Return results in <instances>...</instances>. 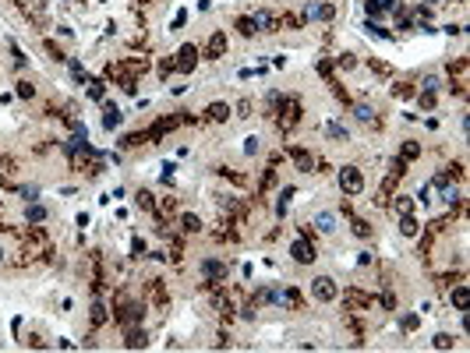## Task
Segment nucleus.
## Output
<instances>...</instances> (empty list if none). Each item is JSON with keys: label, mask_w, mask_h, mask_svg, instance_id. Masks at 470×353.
<instances>
[{"label": "nucleus", "mask_w": 470, "mask_h": 353, "mask_svg": "<svg viewBox=\"0 0 470 353\" xmlns=\"http://www.w3.org/2000/svg\"><path fill=\"white\" fill-rule=\"evenodd\" d=\"M435 350H453V336L449 332H438L435 336Z\"/></svg>", "instance_id": "412c9836"}, {"label": "nucleus", "mask_w": 470, "mask_h": 353, "mask_svg": "<svg viewBox=\"0 0 470 353\" xmlns=\"http://www.w3.org/2000/svg\"><path fill=\"white\" fill-rule=\"evenodd\" d=\"M0 262H4V247H0Z\"/></svg>", "instance_id": "f704fd0d"}, {"label": "nucleus", "mask_w": 470, "mask_h": 353, "mask_svg": "<svg viewBox=\"0 0 470 353\" xmlns=\"http://www.w3.org/2000/svg\"><path fill=\"white\" fill-rule=\"evenodd\" d=\"M251 25H255V32H272V14L269 11H255L251 14Z\"/></svg>", "instance_id": "9d476101"}, {"label": "nucleus", "mask_w": 470, "mask_h": 353, "mask_svg": "<svg viewBox=\"0 0 470 353\" xmlns=\"http://www.w3.org/2000/svg\"><path fill=\"white\" fill-rule=\"evenodd\" d=\"M240 32H244V36H251V32H255V25H251V18H240Z\"/></svg>", "instance_id": "2f4dec72"}, {"label": "nucleus", "mask_w": 470, "mask_h": 353, "mask_svg": "<svg viewBox=\"0 0 470 353\" xmlns=\"http://www.w3.org/2000/svg\"><path fill=\"white\" fill-rule=\"evenodd\" d=\"M304 14H308V21H329V18L336 14V7H332V4H308Z\"/></svg>", "instance_id": "39448f33"}, {"label": "nucleus", "mask_w": 470, "mask_h": 353, "mask_svg": "<svg viewBox=\"0 0 470 353\" xmlns=\"http://www.w3.org/2000/svg\"><path fill=\"white\" fill-rule=\"evenodd\" d=\"M92 322H96V325L106 322V307H103V304H92Z\"/></svg>", "instance_id": "cd10ccee"}, {"label": "nucleus", "mask_w": 470, "mask_h": 353, "mask_svg": "<svg viewBox=\"0 0 470 353\" xmlns=\"http://www.w3.org/2000/svg\"><path fill=\"white\" fill-rule=\"evenodd\" d=\"M120 120H124V113H120L113 103H106V106H103V127L113 131V127H120Z\"/></svg>", "instance_id": "6e6552de"}, {"label": "nucleus", "mask_w": 470, "mask_h": 353, "mask_svg": "<svg viewBox=\"0 0 470 353\" xmlns=\"http://www.w3.org/2000/svg\"><path fill=\"white\" fill-rule=\"evenodd\" d=\"M336 293H339L336 279H329V276H315L311 279V297L315 300H336Z\"/></svg>", "instance_id": "f03ea898"}, {"label": "nucleus", "mask_w": 470, "mask_h": 353, "mask_svg": "<svg viewBox=\"0 0 470 353\" xmlns=\"http://www.w3.org/2000/svg\"><path fill=\"white\" fill-rule=\"evenodd\" d=\"M269 300H272V304H279V307H287V304L294 300V293H290V290H272V293H269Z\"/></svg>", "instance_id": "f3484780"}, {"label": "nucleus", "mask_w": 470, "mask_h": 353, "mask_svg": "<svg viewBox=\"0 0 470 353\" xmlns=\"http://www.w3.org/2000/svg\"><path fill=\"white\" fill-rule=\"evenodd\" d=\"M88 99H96V103L103 99V81H92V85H88Z\"/></svg>", "instance_id": "393cba45"}, {"label": "nucleus", "mask_w": 470, "mask_h": 353, "mask_svg": "<svg viewBox=\"0 0 470 353\" xmlns=\"http://www.w3.org/2000/svg\"><path fill=\"white\" fill-rule=\"evenodd\" d=\"M198 272H202L205 279H220V276H227V262H216V258H205V262L198 265Z\"/></svg>", "instance_id": "423d86ee"}, {"label": "nucleus", "mask_w": 470, "mask_h": 353, "mask_svg": "<svg viewBox=\"0 0 470 353\" xmlns=\"http://www.w3.org/2000/svg\"><path fill=\"white\" fill-rule=\"evenodd\" d=\"M399 233H403V237H414V233H417V219H414L410 212L399 219Z\"/></svg>", "instance_id": "2eb2a0df"}, {"label": "nucleus", "mask_w": 470, "mask_h": 353, "mask_svg": "<svg viewBox=\"0 0 470 353\" xmlns=\"http://www.w3.org/2000/svg\"><path fill=\"white\" fill-rule=\"evenodd\" d=\"M138 318H142V307H138V304L124 307V314H120V322H124V325H131V322H138Z\"/></svg>", "instance_id": "6ab92c4d"}, {"label": "nucleus", "mask_w": 470, "mask_h": 353, "mask_svg": "<svg viewBox=\"0 0 470 353\" xmlns=\"http://www.w3.org/2000/svg\"><path fill=\"white\" fill-rule=\"evenodd\" d=\"M244 141H247V145H244V152H247V155H255V152H258V138H244Z\"/></svg>", "instance_id": "7c9ffc66"}, {"label": "nucleus", "mask_w": 470, "mask_h": 353, "mask_svg": "<svg viewBox=\"0 0 470 353\" xmlns=\"http://www.w3.org/2000/svg\"><path fill=\"white\" fill-rule=\"evenodd\" d=\"M209 117H212V120H227V117H230V106H223V103H212V106H209Z\"/></svg>", "instance_id": "a211bd4d"}, {"label": "nucleus", "mask_w": 470, "mask_h": 353, "mask_svg": "<svg viewBox=\"0 0 470 353\" xmlns=\"http://www.w3.org/2000/svg\"><path fill=\"white\" fill-rule=\"evenodd\" d=\"M435 88H438V78L428 74V78H424V92H435Z\"/></svg>", "instance_id": "c756f323"}, {"label": "nucleus", "mask_w": 470, "mask_h": 353, "mask_svg": "<svg viewBox=\"0 0 470 353\" xmlns=\"http://www.w3.org/2000/svg\"><path fill=\"white\" fill-rule=\"evenodd\" d=\"M297 170H301V173H311V170H315L311 155H304V152H297Z\"/></svg>", "instance_id": "4be33fe9"}, {"label": "nucleus", "mask_w": 470, "mask_h": 353, "mask_svg": "<svg viewBox=\"0 0 470 353\" xmlns=\"http://www.w3.org/2000/svg\"><path fill=\"white\" fill-rule=\"evenodd\" d=\"M195 64H198V46L195 43H184L180 46V53H177V71H195Z\"/></svg>", "instance_id": "20e7f679"}, {"label": "nucleus", "mask_w": 470, "mask_h": 353, "mask_svg": "<svg viewBox=\"0 0 470 353\" xmlns=\"http://www.w3.org/2000/svg\"><path fill=\"white\" fill-rule=\"evenodd\" d=\"M431 191H435V187H431V184H424V187L417 191V202H421V205H428V202H431Z\"/></svg>", "instance_id": "bb28decb"}, {"label": "nucleus", "mask_w": 470, "mask_h": 353, "mask_svg": "<svg viewBox=\"0 0 470 353\" xmlns=\"http://www.w3.org/2000/svg\"><path fill=\"white\" fill-rule=\"evenodd\" d=\"M180 222H184V230H198L202 222H198V215H191V212H184L180 215Z\"/></svg>", "instance_id": "5701e85b"}, {"label": "nucleus", "mask_w": 470, "mask_h": 353, "mask_svg": "<svg viewBox=\"0 0 470 353\" xmlns=\"http://www.w3.org/2000/svg\"><path fill=\"white\" fill-rule=\"evenodd\" d=\"M339 187H343L347 195H361V191H364V173H361L357 166H343V170H339Z\"/></svg>", "instance_id": "f257e3e1"}, {"label": "nucleus", "mask_w": 470, "mask_h": 353, "mask_svg": "<svg viewBox=\"0 0 470 353\" xmlns=\"http://www.w3.org/2000/svg\"><path fill=\"white\" fill-rule=\"evenodd\" d=\"M428 4H438V0H428Z\"/></svg>", "instance_id": "c9c22d12"}, {"label": "nucleus", "mask_w": 470, "mask_h": 353, "mask_svg": "<svg viewBox=\"0 0 470 353\" xmlns=\"http://www.w3.org/2000/svg\"><path fill=\"white\" fill-rule=\"evenodd\" d=\"M145 343H149V332H145V329H131V332H128V339H124V346H128V350H142Z\"/></svg>", "instance_id": "1a4fd4ad"}, {"label": "nucleus", "mask_w": 470, "mask_h": 353, "mask_svg": "<svg viewBox=\"0 0 470 353\" xmlns=\"http://www.w3.org/2000/svg\"><path fill=\"white\" fill-rule=\"evenodd\" d=\"M60 4H71V0H60Z\"/></svg>", "instance_id": "e433bc0d"}, {"label": "nucleus", "mask_w": 470, "mask_h": 353, "mask_svg": "<svg viewBox=\"0 0 470 353\" xmlns=\"http://www.w3.org/2000/svg\"><path fill=\"white\" fill-rule=\"evenodd\" d=\"M421 106H424V110H431V106H435V99H431V92H421Z\"/></svg>", "instance_id": "473e14b6"}, {"label": "nucleus", "mask_w": 470, "mask_h": 353, "mask_svg": "<svg viewBox=\"0 0 470 353\" xmlns=\"http://www.w3.org/2000/svg\"><path fill=\"white\" fill-rule=\"evenodd\" d=\"M290 254H294L297 265H311L315 262V244L308 240V237H297V240H290Z\"/></svg>", "instance_id": "7ed1b4c3"}, {"label": "nucleus", "mask_w": 470, "mask_h": 353, "mask_svg": "<svg viewBox=\"0 0 470 353\" xmlns=\"http://www.w3.org/2000/svg\"><path fill=\"white\" fill-rule=\"evenodd\" d=\"M354 113H357V120H361V124H371V120H375V106H368V103H357V106H354Z\"/></svg>", "instance_id": "4468645a"}, {"label": "nucleus", "mask_w": 470, "mask_h": 353, "mask_svg": "<svg viewBox=\"0 0 470 353\" xmlns=\"http://www.w3.org/2000/svg\"><path fill=\"white\" fill-rule=\"evenodd\" d=\"M18 95H21V99H32V95H36V88H32L28 81H18Z\"/></svg>", "instance_id": "b1692460"}, {"label": "nucleus", "mask_w": 470, "mask_h": 353, "mask_svg": "<svg viewBox=\"0 0 470 353\" xmlns=\"http://www.w3.org/2000/svg\"><path fill=\"white\" fill-rule=\"evenodd\" d=\"M403 329H406V332L417 329V314H406V318H403Z\"/></svg>", "instance_id": "72a5a7b5"}, {"label": "nucleus", "mask_w": 470, "mask_h": 353, "mask_svg": "<svg viewBox=\"0 0 470 353\" xmlns=\"http://www.w3.org/2000/svg\"><path fill=\"white\" fill-rule=\"evenodd\" d=\"M453 304H456V311H467V304H470V290H467V286H456V290H453Z\"/></svg>", "instance_id": "ddd939ff"}, {"label": "nucleus", "mask_w": 470, "mask_h": 353, "mask_svg": "<svg viewBox=\"0 0 470 353\" xmlns=\"http://www.w3.org/2000/svg\"><path fill=\"white\" fill-rule=\"evenodd\" d=\"M227 50V32H216L212 39H209V57H220Z\"/></svg>", "instance_id": "f8f14e48"}, {"label": "nucleus", "mask_w": 470, "mask_h": 353, "mask_svg": "<svg viewBox=\"0 0 470 353\" xmlns=\"http://www.w3.org/2000/svg\"><path fill=\"white\" fill-rule=\"evenodd\" d=\"M21 198H25V202H36V198H39V187H36V184L21 187Z\"/></svg>", "instance_id": "a878e982"}, {"label": "nucleus", "mask_w": 470, "mask_h": 353, "mask_svg": "<svg viewBox=\"0 0 470 353\" xmlns=\"http://www.w3.org/2000/svg\"><path fill=\"white\" fill-rule=\"evenodd\" d=\"M410 209H414V202H410V198H399V202H396V212H399V215H406Z\"/></svg>", "instance_id": "c85d7f7f"}, {"label": "nucleus", "mask_w": 470, "mask_h": 353, "mask_svg": "<svg viewBox=\"0 0 470 353\" xmlns=\"http://www.w3.org/2000/svg\"><path fill=\"white\" fill-rule=\"evenodd\" d=\"M311 226L318 230V233H332V230H336V215H332V212H315Z\"/></svg>", "instance_id": "0eeeda50"}, {"label": "nucleus", "mask_w": 470, "mask_h": 353, "mask_svg": "<svg viewBox=\"0 0 470 353\" xmlns=\"http://www.w3.org/2000/svg\"><path fill=\"white\" fill-rule=\"evenodd\" d=\"M25 219H28V222H43V219H46V209H43L39 202H28V205H25Z\"/></svg>", "instance_id": "9b49d317"}, {"label": "nucleus", "mask_w": 470, "mask_h": 353, "mask_svg": "<svg viewBox=\"0 0 470 353\" xmlns=\"http://www.w3.org/2000/svg\"><path fill=\"white\" fill-rule=\"evenodd\" d=\"M364 28H368V32H371V36H379V39H389V32H386V28H382V25H379V21H371V18H368V21H364Z\"/></svg>", "instance_id": "aec40b11"}, {"label": "nucleus", "mask_w": 470, "mask_h": 353, "mask_svg": "<svg viewBox=\"0 0 470 353\" xmlns=\"http://www.w3.org/2000/svg\"><path fill=\"white\" fill-rule=\"evenodd\" d=\"M325 131H329V138H336V141H347V138H350V131H347V127H343L339 120H332V124H329Z\"/></svg>", "instance_id": "dca6fc26"}]
</instances>
